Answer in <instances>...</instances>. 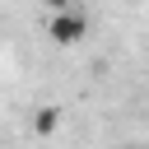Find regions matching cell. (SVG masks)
I'll return each mask as SVG.
<instances>
[{
  "label": "cell",
  "instance_id": "6da1fadb",
  "mask_svg": "<svg viewBox=\"0 0 149 149\" xmlns=\"http://www.w3.org/2000/svg\"><path fill=\"white\" fill-rule=\"evenodd\" d=\"M47 33H51L56 47H79L84 33H88V23H84V14H74V9H56L51 23H47Z\"/></svg>",
  "mask_w": 149,
  "mask_h": 149
},
{
  "label": "cell",
  "instance_id": "7a4b0ae2",
  "mask_svg": "<svg viewBox=\"0 0 149 149\" xmlns=\"http://www.w3.org/2000/svg\"><path fill=\"white\" fill-rule=\"evenodd\" d=\"M56 121H61V107H42V112L33 116V130H37V135H51Z\"/></svg>",
  "mask_w": 149,
  "mask_h": 149
},
{
  "label": "cell",
  "instance_id": "3957f363",
  "mask_svg": "<svg viewBox=\"0 0 149 149\" xmlns=\"http://www.w3.org/2000/svg\"><path fill=\"white\" fill-rule=\"evenodd\" d=\"M51 9H74V0H47Z\"/></svg>",
  "mask_w": 149,
  "mask_h": 149
}]
</instances>
